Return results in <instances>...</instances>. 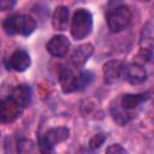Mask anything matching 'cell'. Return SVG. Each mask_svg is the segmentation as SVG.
Segmentation results:
<instances>
[{
	"mask_svg": "<svg viewBox=\"0 0 154 154\" xmlns=\"http://www.w3.org/2000/svg\"><path fill=\"white\" fill-rule=\"evenodd\" d=\"M46 49L51 55L55 58H63L70 49V41L64 35H55L47 42Z\"/></svg>",
	"mask_w": 154,
	"mask_h": 154,
	"instance_id": "5",
	"label": "cell"
},
{
	"mask_svg": "<svg viewBox=\"0 0 154 154\" xmlns=\"http://www.w3.org/2000/svg\"><path fill=\"white\" fill-rule=\"evenodd\" d=\"M14 5H16V1H5V0H2V1H1V4H0V6H1V10H2V11L11 10Z\"/></svg>",
	"mask_w": 154,
	"mask_h": 154,
	"instance_id": "21",
	"label": "cell"
},
{
	"mask_svg": "<svg viewBox=\"0 0 154 154\" xmlns=\"http://www.w3.org/2000/svg\"><path fill=\"white\" fill-rule=\"evenodd\" d=\"M77 78H78V75H76L71 67H63L60 70L59 82L65 94L77 91Z\"/></svg>",
	"mask_w": 154,
	"mask_h": 154,
	"instance_id": "10",
	"label": "cell"
},
{
	"mask_svg": "<svg viewBox=\"0 0 154 154\" xmlns=\"http://www.w3.org/2000/svg\"><path fill=\"white\" fill-rule=\"evenodd\" d=\"M11 96L22 106L26 107L31 101V89L26 84H19L11 91Z\"/></svg>",
	"mask_w": 154,
	"mask_h": 154,
	"instance_id": "13",
	"label": "cell"
},
{
	"mask_svg": "<svg viewBox=\"0 0 154 154\" xmlns=\"http://www.w3.org/2000/svg\"><path fill=\"white\" fill-rule=\"evenodd\" d=\"M105 154H128V152L122 144L114 143V144H111L107 147Z\"/></svg>",
	"mask_w": 154,
	"mask_h": 154,
	"instance_id": "20",
	"label": "cell"
},
{
	"mask_svg": "<svg viewBox=\"0 0 154 154\" xmlns=\"http://www.w3.org/2000/svg\"><path fill=\"white\" fill-rule=\"evenodd\" d=\"M123 78L130 84H141L147 79V72L142 65L132 63L125 65L123 71Z\"/></svg>",
	"mask_w": 154,
	"mask_h": 154,
	"instance_id": "7",
	"label": "cell"
},
{
	"mask_svg": "<svg viewBox=\"0 0 154 154\" xmlns=\"http://www.w3.org/2000/svg\"><path fill=\"white\" fill-rule=\"evenodd\" d=\"M107 140V135L105 132H99V134H95L94 136H91V138L89 140V148L91 150H96L99 149Z\"/></svg>",
	"mask_w": 154,
	"mask_h": 154,
	"instance_id": "18",
	"label": "cell"
},
{
	"mask_svg": "<svg viewBox=\"0 0 154 154\" xmlns=\"http://www.w3.org/2000/svg\"><path fill=\"white\" fill-rule=\"evenodd\" d=\"M111 113H112V117H113L114 122L118 123V124L122 125V126H124L125 124H128V123L130 122V119H131V116H132V114L129 113V111L124 109V108H123L120 105H118V103L112 105V107H111Z\"/></svg>",
	"mask_w": 154,
	"mask_h": 154,
	"instance_id": "15",
	"label": "cell"
},
{
	"mask_svg": "<svg viewBox=\"0 0 154 154\" xmlns=\"http://www.w3.org/2000/svg\"><path fill=\"white\" fill-rule=\"evenodd\" d=\"M149 97L148 93H141V94H125L120 99V106L126 109L131 111L135 109L137 106H140L143 101H146Z\"/></svg>",
	"mask_w": 154,
	"mask_h": 154,
	"instance_id": "12",
	"label": "cell"
},
{
	"mask_svg": "<svg viewBox=\"0 0 154 154\" xmlns=\"http://www.w3.org/2000/svg\"><path fill=\"white\" fill-rule=\"evenodd\" d=\"M24 107H22L11 95L7 97H4L0 103V119L1 123H12L14 122L23 111Z\"/></svg>",
	"mask_w": 154,
	"mask_h": 154,
	"instance_id": "3",
	"label": "cell"
},
{
	"mask_svg": "<svg viewBox=\"0 0 154 154\" xmlns=\"http://www.w3.org/2000/svg\"><path fill=\"white\" fill-rule=\"evenodd\" d=\"M94 75L91 71H82L81 73H78V78H77V91L84 89L85 87H88L90 84V82L93 81Z\"/></svg>",
	"mask_w": 154,
	"mask_h": 154,
	"instance_id": "17",
	"label": "cell"
},
{
	"mask_svg": "<svg viewBox=\"0 0 154 154\" xmlns=\"http://www.w3.org/2000/svg\"><path fill=\"white\" fill-rule=\"evenodd\" d=\"M18 150L20 154H35V148L31 141L23 140L18 144Z\"/></svg>",
	"mask_w": 154,
	"mask_h": 154,
	"instance_id": "19",
	"label": "cell"
},
{
	"mask_svg": "<svg viewBox=\"0 0 154 154\" xmlns=\"http://www.w3.org/2000/svg\"><path fill=\"white\" fill-rule=\"evenodd\" d=\"M93 51H94V48L90 43H84V45L78 46L73 51V53L71 54V58H70V63H71L72 67H75V69L83 67L84 64L90 58V55L93 54Z\"/></svg>",
	"mask_w": 154,
	"mask_h": 154,
	"instance_id": "9",
	"label": "cell"
},
{
	"mask_svg": "<svg viewBox=\"0 0 154 154\" xmlns=\"http://www.w3.org/2000/svg\"><path fill=\"white\" fill-rule=\"evenodd\" d=\"M36 29V20L30 14H18V34L23 36L31 35Z\"/></svg>",
	"mask_w": 154,
	"mask_h": 154,
	"instance_id": "14",
	"label": "cell"
},
{
	"mask_svg": "<svg viewBox=\"0 0 154 154\" xmlns=\"http://www.w3.org/2000/svg\"><path fill=\"white\" fill-rule=\"evenodd\" d=\"M69 136H70V130L66 126H57L46 131V134L40 138L38 142L45 143L51 148H54L55 144L64 142L65 140L69 138Z\"/></svg>",
	"mask_w": 154,
	"mask_h": 154,
	"instance_id": "6",
	"label": "cell"
},
{
	"mask_svg": "<svg viewBox=\"0 0 154 154\" xmlns=\"http://www.w3.org/2000/svg\"><path fill=\"white\" fill-rule=\"evenodd\" d=\"M31 64V59L28 52H25L24 49H17L14 51L11 57L8 58V66L17 71V72H24L29 69Z\"/></svg>",
	"mask_w": 154,
	"mask_h": 154,
	"instance_id": "8",
	"label": "cell"
},
{
	"mask_svg": "<svg viewBox=\"0 0 154 154\" xmlns=\"http://www.w3.org/2000/svg\"><path fill=\"white\" fill-rule=\"evenodd\" d=\"M2 29L7 35H17L18 34V13L10 14L2 22Z\"/></svg>",
	"mask_w": 154,
	"mask_h": 154,
	"instance_id": "16",
	"label": "cell"
},
{
	"mask_svg": "<svg viewBox=\"0 0 154 154\" xmlns=\"http://www.w3.org/2000/svg\"><path fill=\"white\" fill-rule=\"evenodd\" d=\"M132 12L128 5H117L107 11L106 20L111 32H119L124 30L131 22Z\"/></svg>",
	"mask_w": 154,
	"mask_h": 154,
	"instance_id": "1",
	"label": "cell"
},
{
	"mask_svg": "<svg viewBox=\"0 0 154 154\" xmlns=\"http://www.w3.org/2000/svg\"><path fill=\"white\" fill-rule=\"evenodd\" d=\"M69 16H70V12H69V8L66 6H64V5L58 6L54 10L53 17H52L53 28L55 30H59V31L66 30L67 24H69Z\"/></svg>",
	"mask_w": 154,
	"mask_h": 154,
	"instance_id": "11",
	"label": "cell"
},
{
	"mask_svg": "<svg viewBox=\"0 0 154 154\" xmlns=\"http://www.w3.org/2000/svg\"><path fill=\"white\" fill-rule=\"evenodd\" d=\"M124 67H125V64L122 60L113 59V60L107 61L103 65V67H102L103 82L106 84H113V83H116L120 77H123Z\"/></svg>",
	"mask_w": 154,
	"mask_h": 154,
	"instance_id": "4",
	"label": "cell"
},
{
	"mask_svg": "<svg viewBox=\"0 0 154 154\" xmlns=\"http://www.w3.org/2000/svg\"><path fill=\"white\" fill-rule=\"evenodd\" d=\"M93 30V16L85 8H78L72 17L71 35L75 40H83Z\"/></svg>",
	"mask_w": 154,
	"mask_h": 154,
	"instance_id": "2",
	"label": "cell"
}]
</instances>
